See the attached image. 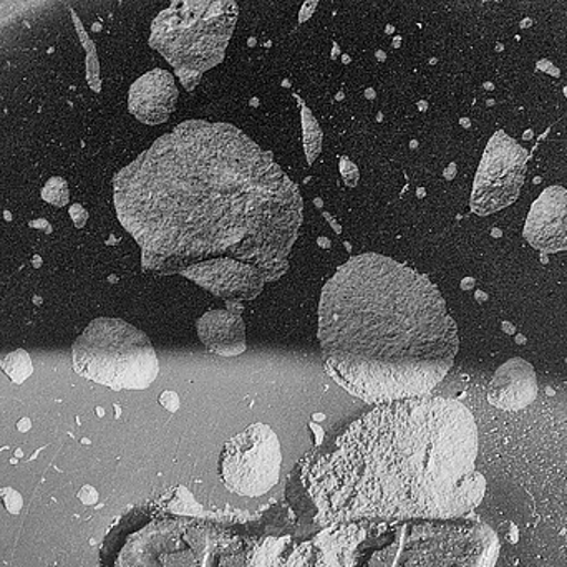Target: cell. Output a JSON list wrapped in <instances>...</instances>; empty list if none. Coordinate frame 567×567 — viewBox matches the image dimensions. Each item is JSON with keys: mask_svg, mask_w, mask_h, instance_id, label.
Wrapping results in <instances>:
<instances>
[{"mask_svg": "<svg viewBox=\"0 0 567 567\" xmlns=\"http://www.w3.org/2000/svg\"><path fill=\"white\" fill-rule=\"evenodd\" d=\"M113 189L143 266L165 275L229 258L278 281L302 225L292 179L228 123H182L123 168Z\"/></svg>", "mask_w": 567, "mask_h": 567, "instance_id": "6da1fadb", "label": "cell"}, {"mask_svg": "<svg viewBox=\"0 0 567 567\" xmlns=\"http://www.w3.org/2000/svg\"><path fill=\"white\" fill-rule=\"evenodd\" d=\"M476 458L473 413L458 400L416 396L360 416L307 468L303 482L322 526L458 519L485 498Z\"/></svg>", "mask_w": 567, "mask_h": 567, "instance_id": "7a4b0ae2", "label": "cell"}, {"mask_svg": "<svg viewBox=\"0 0 567 567\" xmlns=\"http://www.w3.org/2000/svg\"><path fill=\"white\" fill-rule=\"evenodd\" d=\"M319 342L327 373L370 405L430 395L460 346L439 287L373 252L349 259L323 286Z\"/></svg>", "mask_w": 567, "mask_h": 567, "instance_id": "3957f363", "label": "cell"}, {"mask_svg": "<svg viewBox=\"0 0 567 567\" xmlns=\"http://www.w3.org/2000/svg\"><path fill=\"white\" fill-rule=\"evenodd\" d=\"M499 539L485 523L360 522L323 526L284 567H495Z\"/></svg>", "mask_w": 567, "mask_h": 567, "instance_id": "277c9868", "label": "cell"}, {"mask_svg": "<svg viewBox=\"0 0 567 567\" xmlns=\"http://www.w3.org/2000/svg\"><path fill=\"white\" fill-rule=\"evenodd\" d=\"M289 538L163 513L128 516L106 538L103 567H284Z\"/></svg>", "mask_w": 567, "mask_h": 567, "instance_id": "5b68a950", "label": "cell"}, {"mask_svg": "<svg viewBox=\"0 0 567 567\" xmlns=\"http://www.w3.org/2000/svg\"><path fill=\"white\" fill-rule=\"evenodd\" d=\"M238 12L231 0H178L156 17L150 45L168 60L186 90H195L203 73L225 59Z\"/></svg>", "mask_w": 567, "mask_h": 567, "instance_id": "8992f818", "label": "cell"}, {"mask_svg": "<svg viewBox=\"0 0 567 567\" xmlns=\"http://www.w3.org/2000/svg\"><path fill=\"white\" fill-rule=\"evenodd\" d=\"M76 373L112 390H145L159 373L148 337L125 320H93L73 343Z\"/></svg>", "mask_w": 567, "mask_h": 567, "instance_id": "52a82bcc", "label": "cell"}, {"mask_svg": "<svg viewBox=\"0 0 567 567\" xmlns=\"http://www.w3.org/2000/svg\"><path fill=\"white\" fill-rule=\"evenodd\" d=\"M282 449L278 433L252 423L223 446L218 472L223 485L238 496L261 498L281 478Z\"/></svg>", "mask_w": 567, "mask_h": 567, "instance_id": "ba28073f", "label": "cell"}, {"mask_svg": "<svg viewBox=\"0 0 567 567\" xmlns=\"http://www.w3.org/2000/svg\"><path fill=\"white\" fill-rule=\"evenodd\" d=\"M529 155L505 132H496L486 145L473 183L472 212L478 216L495 215L512 206L525 183Z\"/></svg>", "mask_w": 567, "mask_h": 567, "instance_id": "9c48e42d", "label": "cell"}, {"mask_svg": "<svg viewBox=\"0 0 567 567\" xmlns=\"http://www.w3.org/2000/svg\"><path fill=\"white\" fill-rule=\"evenodd\" d=\"M179 275L226 300L256 299L266 284L265 276L258 268L229 258L209 259L189 266Z\"/></svg>", "mask_w": 567, "mask_h": 567, "instance_id": "30bf717a", "label": "cell"}, {"mask_svg": "<svg viewBox=\"0 0 567 567\" xmlns=\"http://www.w3.org/2000/svg\"><path fill=\"white\" fill-rule=\"evenodd\" d=\"M526 241L538 251L553 252L567 249V188L549 186L533 203L526 218Z\"/></svg>", "mask_w": 567, "mask_h": 567, "instance_id": "8fae6325", "label": "cell"}, {"mask_svg": "<svg viewBox=\"0 0 567 567\" xmlns=\"http://www.w3.org/2000/svg\"><path fill=\"white\" fill-rule=\"evenodd\" d=\"M178 89L166 70L156 69L136 80L130 89V112L146 125L166 122L175 110Z\"/></svg>", "mask_w": 567, "mask_h": 567, "instance_id": "7c38bea8", "label": "cell"}, {"mask_svg": "<svg viewBox=\"0 0 567 567\" xmlns=\"http://www.w3.org/2000/svg\"><path fill=\"white\" fill-rule=\"evenodd\" d=\"M538 396V379L532 363L525 359L503 363L488 386V402L503 412H519Z\"/></svg>", "mask_w": 567, "mask_h": 567, "instance_id": "4fadbf2b", "label": "cell"}, {"mask_svg": "<svg viewBox=\"0 0 567 567\" xmlns=\"http://www.w3.org/2000/svg\"><path fill=\"white\" fill-rule=\"evenodd\" d=\"M199 340L209 352L221 357H238L246 350V327L241 313L212 310L196 323Z\"/></svg>", "mask_w": 567, "mask_h": 567, "instance_id": "5bb4252c", "label": "cell"}, {"mask_svg": "<svg viewBox=\"0 0 567 567\" xmlns=\"http://www.w3.org/2000/svg\"><path fill=\"white\" fill-rule=\"evenodd\" d=\"M0 367L9 375V379L16 383H22L23 380L29 379L33 370L32 360H30L29 353L25 350H16V352L9 353L0 362Z\"/></svg>", "mask_w": 567, "mask_h": 567, "instance_id": "9a60e30c", "label": "cell"}, {"mask_svg": "<svg viewBox=\"0 0 567 567\" xmlns=\"http://www.w3.org/2000/svg\"><path fill=\"white\" fill-rule=\"evenodd\" d=\"M42 198L53 206H65L69 203V186L65 179L52 178L42 189Z\"/></svg>", "mask_w": 567, "mask_h": 567, "instance_id": "2e32d148", "label": "cell"}]
</instances>
